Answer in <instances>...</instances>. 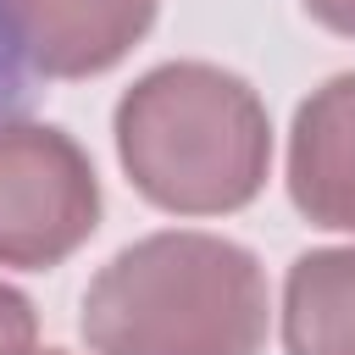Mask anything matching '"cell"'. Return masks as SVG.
I'll return each instance as SVG.
<instances>
[{
  "instance_id": "obj_4",
  "label": "cell",
  "mask_w": 355,
  "mask_h": 355,
  "mask_svg": "<svg viewBox=\"0 0 355 355\" xmlns=\"http://www.w3.org/2000/svg\"><path fill=\"white\" fill-rule=\"evenodd\" d=\"M155 11L161 0H0L22 61L61 83L122 67L155 28Z\"/></svg>"
},
{
  "instance_id": "obj_1",
  "label": "cell",
  "mask_w": 355,
  "mask_h": 355,
  "mask_svg": "<svg viewBox=\"0 0 355 355\" xmlns=\"http://www.w3.org/2000/svg\"><path fill=\"white\" fill-rule=\"evenodd\" d=\"M78 327L94 355H261L266 266L239 239L161 227L89 277Z\"/></svg>"
},
{
  "instance_id": "obj_6",
  "label": "cell",
  "mask_w": 355,
  "mask_h": 355,
  "mask_svg": "<svg viewBox=\"0 0 355 355\" xmlns=\"http://www.w3.org/2000/svg\"><path fill=\"white\" fill-rule=\"evenodd\" d=\"M283 355H355V244H316L283 277Z\"/></svg>"
},
{
  "instance_id": "obj_3",
  "label": "cell",
  "mask_w": 355,
  "mask_h": 355,
  "mask_svg": "<svg viewBox=\"0 0 355 355\" xmlns=\"http://www.w3.org/2000/svg\"><path fill=\"white\" fill-rule=\"evenodd\" d=\"M100 178L89 150L33 116L0 122V266L50 272L100 227Z\"/></svg>"
},
{
  "instance_id": "obj_7",
  "label": "cell",
  "mask_w": 355,
  "mask_h": 355,
  "mask_svg": "<svg viewBox=\"0 0 355 355\" xmlns=\"http://www.w3.org/2000/svg\"><path fill=\"white\" fill-rule=\"evenodd\" d=\"M39 344V311L22 288L0 283V355H33Z\"/></svg>"
},
{
  "instance_id": "obj_10",
  "label": "cell",
  "mask_w": 355,
  "mask_h": 355,
  "mask_svg": "<svg viewBox=\"0 0 355 355\" xmlns=\"http://www.w3.org/2000/svg\"><path fill=\"white\" fill-rule=\"evenodd\" d=\"M33 355H67V349H33Z\"/></svg>"
},
{
  "instance_id": "obj_8",
  "label": "cell",
  "mask_w": 355,
  "mask_h": 355,
  "mask_svg": "<svg viewBox=\"0 0 355 355\" xmlns=\"http://www.w3.org/2000/svg\"><path fill=\"white\" fill-rule=\"evenodd\" d=\"M22 111H28V61H22L6 17H0V122H11Z\"/></svg>"
},
{
  "instance_id": "obj_9",
  "label": "cell",
  "mask_w": 355,
  "mask_h": 355,
  "mask_svg": "<svg viewBox=\"0 0 355 355\" xmlns=\"http://www.w3.org/2000/svg\"><path fill=\"white\" fill-rule=\"evenodd\" d=\"M300 6L316 28H327L338 39H355V0H300Z\"/></svg>"
},
{
  "instance_id": "obj_5",
  "label": "cell",
  "mask_w": 355,
  "mask_h": 355,
  "mask_svg": "<svg viewBox=\"0 0 355 355\" xmlns=\"http://www.w3.org/2000/svg\"><path fill=\"white\" fill-rule=\"evenodd\" d=\"M283 183L311 227L355 233V72H333L294 105Z\"/></svg>"
},
{
  "instance_id": "obj_2",
  "label": "cell",
  "mask_w": 355,
  "mask_h": 355,
  "mask_svg": "<svg viewBox=\"0 0 355 355\" xmlns=\"http://www.w3.org/2000/svg\"><path fill=\"white\" fill-rule=\"evenodd\" d=\"M139 200L172 216H233L272 178V116L250 78L216 61H161L111 111Z\"/></svg>"
}]
</instances>
